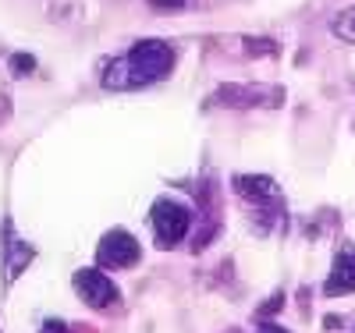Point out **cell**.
<instances>
[{
  "label": "cell",
  "mask_w": 355,
  "mask_h": 333,
  "mask_svg": "<svg viewBox=\"0 0 355 333\" xmlns=\"http://www.w3.org/2000/svg\"><path fill=\"white\" fill-rule=\"evenodd\" d=\"M171 71H174V46L164 39H142L103 68V89L132 93V89H146L171 78Z\"/></svg>",
  "instance_id": "obj_1"
},
{
  "label": "cell",
  "mask_w": 355,
  "mask_h": 333,
  "mask_svg": "<svg viewBox=\"0 0 355 333\" xmlns=\"http://www.w3.org/2000/svg\"><path fill=\"white\" fill-rule=\"evenodd\" d=\"M234 192H239L242 206L252 213V220L259 224V231L277 227L288 213H284V192L274 177L266 174H234L231 177Z\"/></svg>",
  "instance_id": "obj_2"
},
{
  "label": "cell",
  "mask_w": 355,
  "mask_h": 333,
  "mask_svg": "<svg viewBox=\"0 0 355 333\" xmlns=\"http://www.w3.org/2000/svg\"><path fill=\"white\" fill-rule=\"evenodd\" d=\"M150 227H153L157 245L167 252V249H178L185 241V234L192 227V213L178 199H157L150 209Z\"/></svg>",
  "instance_id": "obj_3"
},
{
  "label": "cell",
  "mask_w": 355,
  "mask_h": 333,
  "mask_svg": "<svg viewBox=\"0 0 355 333\" xmlns=\"http://www.w3.org/2000/svg\"><path fill=\"white\" fill-rule=\"evenodd\" d=\"M284 103V93L274 85H220L217 93L206 100L202 107L214 110V107H227V110H256V107H281Z\"/></svg>",
  "instance_id": "obj_4"
},
{
  "label": "cell",
  "mask_w": 355,
  "mask_h": 333,
  "mask_svg": "<svg viewBox=\"0 0 355 333\" xmlns=\"http://www.w3.org/2000/svg\"><path fill=\"white\" fill-rule=\"evenodd\" d=\"M139 259H142V249L128 231H107L96 245V262L107 269H132Z\"/></svg>",
  "instance_id": "obj_5"
},
{
  "label": "cell",
  "mask_w": 355,
  "mask_h": 333,
  "mask_svg": "<svg viewBox=\"0 0 355 333\" xmlns=\"http://www.w3.org/2000/svg\"><path fill=\"white\" fill-rule=\"evenodd\" d=\"M75 294L89 309H110L117 305V287L103 269H78L75 273Z\"/></svg>",
  "instance_id": "obj_6"
},
{
  "label": "cell",
  "mask_w": 355,
  "mask_h": 333,
  "mask_svg": "<svg viewBox=\"0 0 355 333\" xmlns=\"http://www.w3.org/2000/svg\"><path fill=\"white\" fill-rule=\"evenodd\" d=\"M0 259H4V280H8V284H15L25 269L33 266V259H36L33 245L15 234L11 220H4V255H0Z\"/></svg>",
  "instance_id": "obj_7"
},
{
  "label": "cell",
  "mask_w": 355,
  "mask_h": 333,
  "mask_svg": "<svg viewBox=\"0 0 355 333\" xmlns=\"http://www.w3.org/2000/svg\"><path fill=\"white\" fill-rule=\"evenodd\" d=\"M355 291V245H341L331 266V277L323 280V294L338 298V294H352Z\"/></svg>",
  "instance_id": "obj_8"
},
{
  "label": "cell",
  "mask_w": 355,
  "mask_h": 333,
  "mask_svg": "<svg viewBox=\"0 0 355 333\" xmlns=\"http://www.w3.org/2000/svg\"><path fill=\"white\" fill-rule=\"evenodd\" d=\"M331 33L341 39V43H355V8H345L331 18Z\"/></svg>",
  "instance_id": "obj_9"
},
{
  "label": "cell",
  "mask_w": 355,
  "mask_h": 333,
  "mask_svg": "<svg viewBox=\"0 0 355 333\" xmlns=\"http://www.w3.org/2000/svg\"><path fill=\"white\" fill-rule=\"evenodd\" d=\"M33 71H36V57L33 53H15L11 57V75L21 78V75H33Z\"/></svg>",
  "instance_id": "obj_10"
},
{
  "label": "cell",
  "mask_w": 355,
  "mask_h": 333,
  "mask_svg": "<svg viewBox=\"0 0 355 333\" xmlns=\"http://www.w3.org/2000/svg\"><path fill=\"white\" fill-rule=\"evenodd\" d=\"M242 46H245V53H277V43L274 39H252V36H245Z\"/></svg>",
  "instance_id": "obj_11"
},
{
  "label": "cell",
  "mask_w": 355,
  "mask_h": 333,
  "mask_svg": "<svg viewBox=\"0 0 355 333\" xmlns=\"http://www.w3.org/2000/svg\"><path fill=\"white\" fill-rule=\"evenodd\" d=\"M281 301H284V294H274V298H270V301H266V305L259 309V316H274V309L281 305Z\"/></svg>",
  "instance_id": "obj_12"
},
{
  "label": "cell",
  "mask_w": 355,
  "mask_h": 333,
  "mask_svg": "<svg viewBox=\"0 0 355 333\" xmlns=\"http://www.w3.org/2000/svg\"><path fill=\"white\" fill-rule=\"evenodd\" d=\"M40 333H71L64 323H57V319H50V323H43V330Z\"/></svg>",
  "instance_id": "obj_13"
},
{
  "label": "cell",
  "mask_w": 355,
  "mask_h": 333,
  "mask_svg": "<svg viewBox=\"0 0 355 333\" xmlns=\"http://www.w3.org/2000/svg\"><path fill=\"white\" fill-rule=\"evenodd\" d=\"M256 333H288L284 326H277V323H259L256 326Z\"/></svg>",
  "instance_id": "obj_14"
}]
</instances>
